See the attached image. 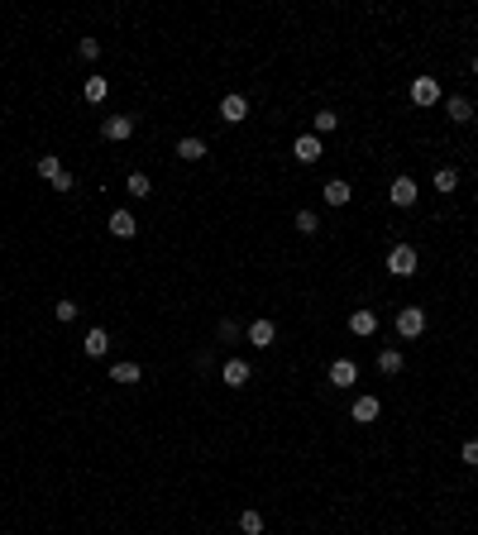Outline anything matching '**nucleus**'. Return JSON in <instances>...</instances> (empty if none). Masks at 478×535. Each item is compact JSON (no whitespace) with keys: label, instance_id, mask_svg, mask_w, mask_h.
<instances>
[{"label":"nucleus","instance_id":"obj_1","mask_svg":"<svg viewBox=\"0 0 478 535\" xmlns=\"http://www.w3.org/2000/svg\"><path fill=\"white\" fill-rule=\"evenodd\" d=\"M388 272H392V277H411V272H416V249H411V244H392Z\"/></svg>","mask_w":478,"mask_h":535},{"label":"nucleus","instance_id":"obj_2","mask_svg":"<svg viewBox=\"0 0 478 535\" xmlns=\"http://www.w3.org/2000/svg\"><path fill=\"white\" fill-rule=\"evenodd\" d=\"M421 330H425V311H421V306H402V311H397V335L416 340Z\"/></svg>","mask_w":478,"mask_h":535},{"label":"nucleus","instance_id":"obj_3","mask_svg":"<svg viewBox=\"0 0 478 535\" xmlns=\"http://www.w3.org/2000/svg\"><path fill=\"white\" fill-rule=\"evenodd\" d=\"M411 101H416V106H435V101H440V81L435 77H416L411 81Z\"/></svg>","mask_w":478,"mask_h":535},{"label":"nucleus","instance_id":"obj_4","mask_svg":"<svg viewBox=\"0 0 478 535\" xmlns=\"http://www.w3.org/2000/svg\"><path fill=\"white\" fill-rule=\"evenodd\" d=\"M416 196H421V187L411 182V177H392V206H416Z\"/></svg>","mask_w":478,"mask_h":535},{"label":"nucleus","instance_id":"obj_5","mask_svg":"<svg viewBox=\"0 0 478 535\" xmlns=\"http://www.w3.org/2000/svg\"><path fill=\"white\" fill-rule=\"evenodd\" d=\"M354 382H359L354 359H335V363H330V387H354Z\"/></svg>","mask_w":478,"mask_h":535},{"label":"nucleus","instance_id":"obj_6","mask_svg":"<svg viewBox=\"0 0 478 535\" xmlns=\"http://www.w3.org/2000/svg\"><path fill=\"white\" fill-rule=\"evenodd\" d=\"M292 153H296V162H320V153H325L320 148V134H301L292 144Z\"/></svg>","mask_w":478,"mask_h":535},{"label":"nucleus","instance_id":"obj_7","mask_svg":"<svg viewBox=\"0 0 478 535\" xmlns=\"http://www.w3.org/2000/svg\"><path fill=\"white\" fill-rule=\"evenodd\" d=\"M220 120H230V125L249 120V101H244V96H225V101H220Z\"/></svg>","mask_w":478,"mask_h":535},{"label":"nucleus","instance_id":"obj_8","mask_svg":"<svg viewBox=\"0 0 478 535\" xmlns=\"http://www.w3.org/2000/svg\"><path fill=\"white\" fill-rule=\"evenodd\" d=\"M220 377H225V382H230V387H244V382H249V377H254V368H249V363H244V359H230V363H225V368H220Z\"/></svg>","mask_w":478,"mask_h":535},{"label":"nucleus","instance_id":"obj_9","mask_svg":"<svg viewBox=\"0 0 478 535\" xmlns=\"http://www.w3.org/2000/svg\"><path fill=\"white\" fill-rule=\"evenodd\" d=\"M101 134H106V139H130L134 134V115H110L106 125H101Z\"/></svg>","mask_w":478,"mask_h":535},{"label":"nucleus","instance_id":"obj_10","mask_svg":"<svg viewBox=\"0 0 478 535\" xmlns=\"http://www.w3.org/2000/svg\"><path fill=\"white\" fill-rule=\"evenodd\" d=\"M110 235H115V239H134V235H139L134 215L130 211H115V215H110Z\"/></svg>","mask_w":478,"mask_h":535},{"label":"nucleus","instance_id":"obj_11","mask_svg":"<svg viewBox=\"0 0 478 535\" xmlns=\"http://www.w3.org/2000/svg\"><path fill=\"white\" fill-rule=\"evenodd\" d=\"M378 411H383V401H378V397H359V401H354V421H359V426H373Z\"/></svg>","mask_w":478,"mask_h":535},{"label":"nucleus","instance_id":"obj_12","mask_svg":"<svg viewBox=\"0 0 478 535\" xmlns=\"http://www.w3.org/2000/svg\"><path fill=\"white\" fill-rule=\"evenodd\" d=\"M273 340H278V325H273V321H254V325H249V345L268 349Z\"/></svg>","mask_w":478,"mask_h":535},{"label":"nucleus","instance_id":"obj_13","mask_svg":"<svg viewBox=\"0 0 478 535\" xmlns=\"http://www.w3.org/2000/svg\"><path fill=\"white\" fill-rule=\"evenodd\" d=\"M177 158L182 162H201L206 158V139H191V134H186L182 144H177Z\"/></svg>","mask_w":478,"mask_h":535},{"label":"nucleus","instance_id":"obj_14","mask_svg":"<svg viewBox=\"0 0 478 535\" xmlns=\"http://www.w3.org/2000/svg\"><path fill=\"white\" fill-rule=\"evenodd\" d=\"M349 330H354V335H373V330H378V316H373L369 306H359V311L349 316Z\"/></svg>","mask_w":478,"mask_h":535},{"label":"nucleus","instance_id":"obj_15","mask_svg":"<svg viewBox=\"0 0 478 535\" xmlns=\"http://www.w3.org/2000/svg\"><path fill=\"white\" fill-rule=\"evenodd\" d=\"M445 110H450L454 125H469V120H474V106H469L464 96H450V101H445Z\"/></svg>","mask_w":478,"mask_h":535},{"label":"nucleus","instance_id":"obj_16","mask_svg":"<svg viewBox=\"0 0 478 535\" xmlns=\"http://www.w3.org/2000/svg\"><path fill=\"white\" fill-rule=\"evenodd\" d=\"M349 196H354V187H349V182H340V177H335V182H325V201H330V206H349Z\"/></svg>","mask_w":478,"mask_h":535},{"label":"nucleus","instance_id":"obj_17","mask_svg":"<svg viewBox=\"0 0 478 535\" xmlns=\"http://www.w3.org/2000/svg\"><path fill=\"white\" fill-rule=\"evenodd\" d=\"M139 363H110V382H125V387H130V382H139Z\"/></svg>","mask_w":478,"mask_h":535},{"label":"nucleus","instance_id":"obj_18","mask_svg":"<svg viewBox=\"0 0 478 535\" xmlns=\"http://www.w3.org/2000/svg\"><path fill=\"white\" fill-rule=\"evenodd\" d=\"M106 349H110V335H106V330H86V354H91V359H101Z\"/></svg>","mask_w":478,"mask_h":535},{"label":"nucleus","instance_id":"obj_19","mask_svg":"<svg viewBox=\"0 0 478 535\" xmlns=\"http://www.w3.org/2000/svg\"><path fill=\"white\" fill-rule=\"evenodd\" d=\"M62 172H67V167H62V162H57L53 153H43V158H39V177H43V182H57Z\"/></svg>","mask_w":478,"mask_h":535},{"label":"nucleus","instance_id":"obj_20","mask_svg":"<svg viewBox=\"0 0 478 535\" xmlns=\"http://www.w3.org/2000/svg\"><path fill=\"white\" fill-rule=\"evenodd\" d=\"M125 187H130V196H139V201H144V196H153V182H149L144 172H130V182H125Z\"/></svg>","mask_w":478,"mask_h":535},{"label":"nucleus","instance_id":"obj_21","mask_svg":"<svg viewBox=\"0 0 478 535\" xmlns=\"http://www.w3.org/2000/svg\"><path fill=\"white\" fill-rule=\"evenodd\" d=\"M239 531L244 535H264V516H259V511H239Z\"/></svg>","mask_w":478,"mask_h":535},{"label":"nucleus","instance_id":"obj_22","mask_svg":"<svg viewBox=\"0 0 478 535\" xmlns=\"http://www.w3.org/2000/svg\"><path fill=\"white\" fill-rule=\"evenodd\" d=\"M106 77H86V101H91V106H101V101H106Z\"/></svg>","mask_w":478,"mask_h":535},{"label":"nucleus","instance_id":"obj_23","mask_svg":"<svg viewBox=\"0 0 478 535\" xmlns=\"http://www.w3.org/2000/svg\"><path fill=\"white\" fill-rule=\"evenodd\" d=\"M378 368H383V373H402V354L397 349H383V354H378Z\"/></svg>","mask_w":478,"mask_h":535},{"label":"nucleus","instance_id":"obj_24","mask_svg":"<svg viewBox=\"0 0 478 535\" xmlns=\"http://www.w3.org/2000/svg\"><path fill=\"white\" fill-rule=\"evenodd\" d=\"M459 187V172H454V167H440V172H435V191H454Z\"/></svg>","mask_w":478,"mask_h":535},{"label":"nucleus","instance_id":"obj_25","mask_svg":"<svg viewBox=\"0 0 478 535\" xmlns=\"http://www.w3.org/2000/svg\"><path fill=\"white\" fill-rule=\"evenodd\" d=\"M296 230H301V235H316V230H320V220H316L311 211H296Z\"/></svg>","mask_w":478,"mask_h":535},{"label":"nucleus","instance_id":"obj_26","mask_svg":"<svg viewBox=\"0 0 478 535\" xmlns=\"http://www.w3.org/2000/svg\"><path fill=\"white\" fill-rule=\"evenodd\" d=\"M335 125H340V115H330V110H320V115H316V134H330Z\"/></svg>","mask_w":478,"mask_h":535},{"label":"nucleus","instance_id":"obj_27","mask_svg":"<svg viewBox=\"0 0 478 535\" xmlns=\"http://www.w3.org/2000/svg\"><path fill=\"white\" fill-rule=\"evenodd\" d=\"M459 459H464L469 468H478V440H464V450H459Z\"/></svg>","mask_w":478,"mask_h":535},{"label":"nucleus","instance_id":"obj_28","mask_svg":"<svg viewBox=\"0 0 478 535\" xmlns=\"http://www.w3.org/2000/svg\"><path fill=\"white\" fill-rule=\"evenodd\" d=\"M77 53L86 57V62H91V57H101V43H96V39H81V43H77Z\"/></svg>","mask_w":478,"mask_h":535},{"label":"nucleus","instance_id":"obj_29","mask_svg":"<svg viewBox=\"0 0 478 535\" xmlns=\"http://www.w3.org/2000/svg\"><path fill=\"white\" fill-rule=\"evenodd\" d=\"M53 311H57V321H77V301H57Z\"/></svg>","mask_w":478,"mask_h":535},{"label":"nucleus","instance_id":"obj_30","mask_svg":"<svg viewBox=\"0 0 478 535\" xmlns=\"http://www.w3.org/2000/svg\"><path fill=\"white\" fill-rule=\"evenodd\" d=\"M474 72H478V57H474Z\"/></svg>","mask_w":478,"mask_h":535}]
</instances>
